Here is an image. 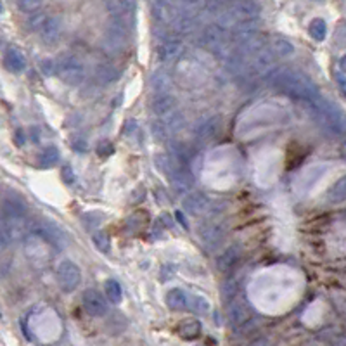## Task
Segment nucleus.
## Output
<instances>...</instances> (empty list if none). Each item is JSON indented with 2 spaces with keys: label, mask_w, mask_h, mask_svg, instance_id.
Masks as SVG:
<instances>
[{
  "label": "nucleus",
  "mask_w": 346,
  "mask_h": 346,
  "mask_svg": "<svg viewBox=\"0 0 346 346\" xmlns=\"http://www.w3.org/2000/svg\"><path fill=\"white\" fill-rule=\"evenodd\" d=\"M61 177L66 184H73V182H75V171H73V168L70 165H64L61 168Z\"/></svg>",
  "instance_id": "nucleus-45"
},
{
  "label": "nucleus",
  "mask_w": 346,
  "mask_h": 346,
  "mask_svg": "<svg viewBox=\"0 0 346 346\" xmlns=\"http://www.w3.org/2000/svg\"><path fill=\"white\" fill-rule=\"evenodd\" d=\"M179 9H177L175 4H170V2H156L153 4V16L156 17L159 23H163V25H173L175 19L179 17Z\"/></svg>",
  "instance_id": "nucleus-17"
},
{
  "label": "nucleus",
  "mask_w": 346,
  "mask_h": 346,
  "mask_svg": "<svg viewBox=\"0 0 346 346\" xmlns=\"http://www.w3.org/2000/svg\"><path fill=\"white\" fill-rule=\"evenodd\" d=\"M4 64L11 73H21L25 71L26 68V59L23 56L21 51H17V49H9L6 52V56H4Z\"/></svg>",
  "instance_id": "nucleus-21"
},
{
  "label": "nucleus",
  "mask_w": 346,
  "mask_h": 346,
  "mask_svg": "<svg viewBox=\"0 0 346 346\" xmlns=\"http://www.w3.org/2000/svg\"><path fill=\"white\" fill-rule=\"evenodd\" d=\"M151 111L158 116H166L171 111H175L177 107V99L175 95H171L170 92H161V94H154L151 97Z\"/></svg>",
  "instance_id": "nucleus-12"
},
{
  "label": "nucleus",
  "mask_w": 346,
  "mask_h": 346,
  "mask_svg": "<svg viewBox=\"0 0 346 346\" xmlns=\"http://www.w3.org/2000/svg\"><path fill=\"white\" fill-rule=\"evenodd\" d=\"M260 11H262V7L253 0H241V2H234L227 7V12L234 19L235 26L243 25V23H253V19L258 17Z\"/></svg>",
  "instance_id": "nucleus-6"
},
{
  "label": "nucleus",
  "mask_w": 346,
  "mask_h": 346,
  "mask_svg": "<svg viewBox=\"0 0 346 346\" xmlns=\"http://www.w3.org/2000/svg\"><path fill=\"white\" fill-rule=\"evenodd\" d=\"M171 187L177 194H187L190 187H192V177L184 170H180L175 177L171 179Z\"/></svg>",
  "instance_id": "nucleus-26"
},
{
  "label": "nucleus",
  "mask_w": 346,
  "mask_h": 346,
  "mask_svg": "<svg viewBox=\"0 0 346 346\" xmlns=\"http://www.w3.org/2000/svg\"><path fill=\"white\" fill-rule=\"evenodd\" d=\"M313 115L326 128H329L334 134H343L346 130V118L334 104L326 101L324 97H318L317 101L310 102Z\"/></svg>",
  "instance_id": "nucleus-2"
},
{
  "label": "nucleus",
  "mask_w": 346,
  "mask_h": 346,
  "mask_svg": "<svg viewBox=\"0 0 346 346\" xmlns=\"http://www.w3.org/2000/svg\"><path fill=\"white\" fill-rule=\"evenodd\" d=\"M163 123L166 125L168 132H177V130H180L182 126L185 125V116L182 115L180 111H177V109H175V111H171L170 115L165 116Z\"/></svg>",
  "instance_id": "nucleus-30"
},
{
  "label": "nucleus",
  "mask_w": 346,
  "mask_h": 346,
  "mask_svg": "<svg viewBox=\"0 0 346 346\" xmlns=\"http://www.w3.org/2000/svg\"><path fill=\"white\" fill-rule=\"evenodd\" d=\"M168 128H166V125L163 121H154L153 123V135H154V139L156 140H159V142H163V140H166L168 139Z\"/></svg>",
  "instance_id": "nucleus-37"
},
{
  "label": "nucleus",
  "mask_w": 346,
  "mask_h": 346,
  "mask_svg": "<svg viewBox=\"0 0 346 346\" xmlns=\"http://www.w3.org/2000/svg\"><path fill=\"white\" fill-rule=\"evenodd\" d=\"M81 303L89 315L92 317H104L107 313V299L95 289H86L83 296H81Z\"/></svg>",
  "instance_id": "nucleus-10"
},
{
  "label": "nucleus",
  "mask_w": 346,
  "mask_h": 346,
  "mask_svg": "<svg viewBox=\"0 0 346 346\" xmlns=\"http://www.w3.org/2000/svg\"><path fill=\"white\" fill-rule=\"evenodd\" d=\"M92 241H94L95 248H97L99 251H102V253H109V251H111V241H109V235L104 230L95 232Z\"/></svg>",
  "instance_id": "nucleus-36"
},
{
  "label": "nucleus",
  "mask_w": 346,
  "mask_h": 346,
  "mask_svg": "<svg viewBox=\"0 0 346 346\" xmlns=\"http://www.w3.org/2000/svg\"><path fill=\"white\" fill-rule=\"evenodd\" d=\"M227 42H229V35L218 25L208 26V28H204L201 31V35H199V44L213 52H220L227 45Z\"/></svg>",
  "instance_id": "nucleus-9"
},
{
  "label": "nucleus",
  "mask_w": 346,
  "mask_h": 346,
  "mask_svg": "<svg viewBox=\"0 0 346 346\" xmlns=\"http://www.w3.org/2000/svg\"><path fill=\"white\" fill-rule=\"evenodd\" d=\"M40 165H42L44 168H51L54 166L56 163L59 161V149L54 147V145H51V147H45L44 153L40 154Z\"/></svg>",
  "instance_id": "nucleus-34"
},
{
  "label": "nucleus",
  "mask_w": 346,
  "mask_h": 346,
  "mask_svg": "<svg viewBox=\"0 0 346 346\" xmlns=\"http://www.w3.org/2000/svg\"><path fill=\"white\" fill-rule=\"evenodd\" d=\"M189 299H190L189 294L184 289H171L166 293L165 301L168 308H171V310H182V308H187Z\"/></svg>",
  "instance_id": "nucleus-22"
},
{
  "label": "nucleus",
  "mask_w": 346,
  "mask_h": 346,
  "mask_svg": "<svg viewBox=\"0 0 346 346\" xmlns=\"http://www.w3.org/2000/svg\"><path fill=\"white\" fill-rule=\"evenodd\" d=\"M121 70L115 64H102L97 68V73H95V78L101 85H109L113 81H116L120 78Z\"/></svg>",
  "instance_id": "nucleus-23"
},
{
  "label": "nucleus",
  "mask_w": 346,
  "mask_h": 346,
  "mask_svg": "<svg viewBox=\"0 0 346 346\" xmlns=\"http://www.w3.org/2000/svg\"><path fill=\"white\" fill-rule=\"evenodd\" d=\"M199 25V12L196 9H187V11L180 12L179 17L173 23V30L177 33H189L198 28Z\"/></svg>",
  "instance_id": "nucleus-16"
},
{
  "label": "nucleus",
  "mask_w": 346,
  "mask_h": 346,
  "mask_svg": "<svg viewBox=\"0 0 346 346\" xmlns=\"http://www.w3.org/2000/svg\"><path fill=\"white\" fill-rule=\"evenodd\" d=\"M251 346H268V339H258Z\"/></svg>",
  "instance_id": "nucleus-48"
},
{
  "label": "nucleus",
  "mask_w": 346,
  "mask_h": 346,
  "mask_svg": "<svg viewBox=\"0 0 346 346\" xmlns=\"http://www.w3.org/2000/svg\"><path fill=\"white\" fill-rule=\"evenodd\" d=\"M40 68H42V73L47 76H51L56 73V61H52V59H45V61L40 62Z\"/></svg>",
  "instance_id": "nucleus-42"
},
{
  "label": "nucleus",
  "mask_w": 346,
  "mask_h": 346,
  "mask_svg": "<svg viewBox=\"0 0 346 346\" xmlns=\"http://www.w3.org/2000/svg\"><path fill=\"white\" fill-rule=\"evenodd\" d=\"M11 243V239H9V235L6 234V230L0 227V249H4L6 246Z\"/></svg>",
  "instance_id": "nucleus-46"
},
{
  "label": "nucleus",
  "mask_w": 346,
  "mask_h": 346,
  "mask_svg": "<svg viewBox=\"0 0 346 346\" xmlns=\"http://www.w3.org/2000/svg\"><path fill=\"white\" fill-rule=\"evenodd\" d=\"M104 293H106V298L111 303H120L123 298V291L120 282L115 279H107L104 282Z\"/></svg>",
  "instance_id": "nucleus-29"
},
{
  "label": "nucleus",
  "mask_w": 346,
  "mask_h": 346,
  "mask_svg": "<svg viewBox=\"0 0 346 346\" xmlns=\"http://www.w3.org/2000/svg\"><path fill=\"white\" fill-rule=\"evenodd\" d=\"M168 85H170V75L165 70H158L156 73H153L151 76V86L156 94L166 92Z\"/></svg>",
  "instance_id": "nucleus-28"
},
{
  "label": "nucleus",
  "mask_w": 346,
  "mask_h": 346,
  "mask_svg": "<svg viewBox=\"0 0 346 346\" xmlns=\"http://www.w3.org/2000/svg\"><path fill=\"white\" fill-rule=\"evenodd\" d=\"M338 85H339V90L344 94V97H346V78H343V76H338Z\"/></svg>",
  "instance_id": "nucleus-47"
},
{
  "label": "nucleus",
  "mask_w": 346,
  "mask_h": 346,
  "mask_svg": "<svg viewBox=\"0 0 346 346\" xmlns=\"http://www.w3.org/2000/svg\"><path fill=\"white\" fill-rule=\"evenodd\" d=\"M0 9H2V6H0Z\"/></svg>",
  "instance_id": "nucleus-51"
},
{
  "label": "nucleus",
  "mask_w": 346,
  "mask_h": 346,
  "mask_svg": "<svg viewBox=\"0 0 346 346\" xmlns=\"http://www.w3.org/2000/svg\"><path fill=\"white\" fill-rule=\"evenodd\" d=\"M128 31L130 28L125 16H115L104 33V47L113 54L125 51V47L128 45Z\"/></svg>",
  "instance_id": "nucleus-3"
},
{
  "label": "nucleus",
  "mask_w": 346,
  "mask_h": 346,
  "mask_svg": "<svg viewBox=\"0 0 346 346\" xmlns=\"http://www.w3.org/2000/svg\"><path fill=\"white\" fill-rule=\"evenodd\" d=\"M42 4L36 2V0H21V2H17V7L21 9V11L28 12V14H33V11H36Z\"/></svg>",
  "instance_id": "nucleus-40"
},
{
  "label": "nucleus",
  "mask_w": 346,
  "mask_h": 346,
  "mask_svg": "<svg viewBox=\"0 0 346 346\" xmlns=\"http://www.w3.org/2000/svg\"><path fill=\"white\" fill-rule=\"evenodd\" d=\"M192 310L198 312V313H206L209 310V303L206 298H203V296H196V298H192Z\"/></svg>",
  "instance_id": "nucleus-39"
},
{
  "label": "nucleus",
  "mask_w": 346,
  "mask_h": 346,
  "mask_svg": "<svg viewBox=\"0 0 346 346\" xmlns=\"http://www.w3.org/2000/svg\"><path fill=\"white\" fill-rule=\"evenodd\" d=\"M97 153H99V156H109V154L115 153V147H113V144L109 142V140H102L97 147Z\"/></svg>",
  "instance_id": "nucleus-44"
},
{
  "label": "nucleus",
  "mask_w": 346,
  "mask_h": 346,
  "mask_svg": "<svg viewBox=\"0 0 346 346\" xmlns=\"http://www.w3.org/2000/svg\"><path fill=\"white\" fill-rule=\"evenodd\" d=\"M182 51H184V45H182L179 40L166 38V40H163V42L158 44L156 57L161 62H171V61H175V59H179L182 56Z\"/></svg>",
  "instance_id": "nucleus-14"
},
{
  "label": "nucleus",
  "mask_w": 346,
  "mask_h": 346,
  "mask_svg": "<svg viewBox=\"0 0 346 346\" xmlns=\"http://www.w3.org/2000/svg\"><path fill=\"white\" fill-rule=\"evenodd\" d=\"M81 272L71 260H62L57 265V282L64 293H71L80 286Z\"/></svg>",
  "instance_id": "nucleus-5"
},
{
  "label": "nucleus",
  "mask_w": 346,
  "mask_h": 346,
  "mask_svg": "<svg viewBox=\"0 0 346 346\" xmlns=\"http://www.w3.org/2000/svg\"><path fill=\"white\" fill-rule=\"evenodd\" d=\"M239 260H241V246H230V248H227L225 251L217 258V267L218 270L222 272H229L237 265Z\"/></svg>",
  "instance_id": "nucleus-19"
},
{
  "label": "nucleus",
  "mask_w": 346,
  "mask_h": 346,
  "mask_svg": "<svg viewBox=\"0 0 346 346\" xmlns=\"http://www.w3.org/2000/svg\"><path fill=\"white\" fill-rule=\"evenodd\" d=\"M249 317L248 307H246L244 301H234L229 307V322L232 326H239L244 324Z\"/></svg>",
  "instance_id": "nucleus-24"
},
{
  "label": "nucleus",
  "mask_w": 346,
  "mask_h": 346,
  "mask_svg": "<svg viewBox=\"0 0 346 346\" xmlns=\"http://www.w3.org/2000/svg\"><path fill=\"white\" fill-rule=\"evenodd\" d=\"M235 291H237V284H235L234 280H227L225 286H224V293H222V294H224V299L229 301L232 296L235 294Z\"/></svg>",
  "instance_id": "nucleus-43"
},
{
  "label": "nucleus",
  "mask_w": 346,
  "mask_h": 346,
  "mask_svg": "<svg viewBox=\"0 0 346 346\" xmlns=\"http://www.w3.org/2000/svg\"><path fill=\"white\" fill-rule=\"evenodd\" d=\"M275 62V56L272 54L270 49H263L253 57V66L256 71H268Z\"/></svg>",
  "instance_id": "nucleus-25"
},
{
  "label": "nucleus",
  "mask_w": 346,
  "mask_h": 346,
  "mask_svg": "<svg viewBox=\"0 0 346 346\" xmlns=\"http://www.w3.org/2000/svg\"><path fill=\"white\" fill-rule=\"evenodd\" d=\"M343 154H344V158H346V144L343 145Z\"/></svg>",
  "instance_id": "nucleus-50"
},
{
  "label": "nucleus",
  "mask_w": 346,
  "mask_h": 346,
  "mask_svg": "<svg viewBox=\"0 0 346 346\" xmlns=\"http://www.w3.org/2000/svg\"><path fill=\"white\" fill-rule=\"evenodd\" d=\"M71 147L75 149L76 153L83 154V153H86V149H89V142H86V139H83V137H75L71 140Z\"/></svg>",
  "instance_id": "nucleus-41"
},
{
  "label": "nucleus",
  "mask_w": 346,
  "mask_h": 346,
  "mask_svg": "<svg viewBox=\"0 0 346 346\" xmlns=\"http://www.w3.org/2000/svg\"><path fill=\"white\" fill-rule=\"evenodd\" d=\"M2 217H7V218H19V220H25L26 217V204L25 201L19 198V196L16 194H11V196H6V198L2 199Z\"/></svg>",
  "instance_id": "nucleus-13"
},
{
  "label": "nucleus",
  "mask_w": 346,
  "mask_h": 346,
  "mask_svg": "<svg viewBox=\"0 0 346 346\" xmlns=\"http://www.w3.org/2000/svg\"><path fill=\"white\" fill-rule=\"evenodd\" d=\"M270 51L274 56L286 57V56H291V54L294 52V47L289 42H286V40H275V42L270 45Z\"/></svg>",
  "instance_id": "nucleus-35"
},
{
  "label": "nucleus",
  "mask_w": 346,
  "mask_h": 346,
  "mask_svg": "<svg viewBox=\"0 0 346 346\" xmlns=\"http://www.w3.org/2000/svg\"><path fill=\"white\" fill-rule=\"evenodd\" d=\"M40 38L44 40V44L52 45L56 44L62 35V21L57 16H47L42 25V28L38 31Z\"/></svg>",
  "instance_id": "nucleus-11"
},
{
  "label": "nucleus",
  "mask_w": 346,
  "mask_h": 346,
  "mask_svg": "<svg viewBox=\"0 0 346 346\" xmlns=\"http://www.w3.org/2000/svg\"><path fill=\"white\" fill-rule=\"evenodd\" d=\"M308 33L313 40H317V42H322V40L326 38L327 35V26H326V21L324 19H313L310 25H308Z\"/></svg>",
  "instance_id": "nucleus-32"
},
{
  "label": "nucleus",
  "mask_w": 346,
  "mask_h": 346,
  "mask_svg": "<svg viewBox=\"0 0 346 346\" xmlns=\"http://www.w3.org/2000/svg\"><path fill=\"white\" fill-rule=\"evenodd\" d=\"M267 81L270 83L274 89H277L279 92L291 95L294 99L299 101H308L313 102L320 97L317 86L312 83L310 78L303 75L299 71H294L291 68H279V70H272L268 71V75L265 76Z\"/></svg>",
  "instance_id": "nucleus-1"
},
{
  "label": "nucleus",
  "mask_w": 346,
  "mask_h": 346,
  "mask_svg": "<svg viewBox=\"0 0 346 346\" xmlns=\"http://www.w3.org/2000/svg\"><path fill=\"white\" fill-rule=\"evenodd\" d=\"M179 332L184 339H194L201 332V324L198 320H187L179 327Z\"/></svg>",
  "instance_id": "nucleus-31"
},
{
  "label": "nucleus",
  "mask_w": 346,
  "mask_h": 346,
  "mask_svg": "<svg viewBox=\"0 0 346 346\" xmlns=\"http://www.w3.org/2000/svg\"><path fill=\"white\" fill-rule=\"evenodd\" d=\"M225 225L220 224V222H203L198 229V235L201 239V243L206 246V248H217V246L222 244V241L225 237Z\"/></svg>",
  "instance_id": "nucleus-8"
},
{
  "label": "nucleus",
  "mask_w": 346,
  "mask_h": 346,
  "mask_svg": "<svg viewBox=\"0 0 346 346\" xmlns=\"http://www.w3.org/2000/svg\"><path fill=\"white\" fill-rule=\"evenodd\" d=\"M45 17H47V14H44V12H33L30 17H28V26L31 31H40V28H42Z\"/></svg>",
  "instance_id": "nucleus-38"
},
{
  "label": "nucleus",
  "mask_w": 346,
  "mask_h": 346,
  "mask_svg": "<svg viewBox=\"0 0 346 346\" xmlns=\"http://www.w3.org/2000/svg\"><path fill=\"white\" fill-rule=\"evenodd\" d=\"M209 206H211V199L204 192H192L185 196L184 199V209L192 213V215H199V213L208 211Z\"/></svg>",
  "instance_id": "nucleus-15"
},
{
  "label": "nucleus",
  "mask_w": 346,
  "mask_h": 346,
  "mask_svg": "<svg viewBox=\"0 0 346 346\" xmlns=\"http://www.w3.org/2000/svg\"><path fill=\"white\" fill-rule=\"evenodd\" d=\"M56 75H59L66 85L76 86L85 78V66L73 54H62L56 59Z\"/></svg>",
  "instance_id": "nucleus-4"
},
{
  "label": "nucleus",
  "mask_w": 346,
  "mask_h": 346,
  "mask_svg": "<svg viewBox=\"0 0 346 346\" xmlns=\"http://www.w3.org/2000/svg\"><path fill=\"white\" fill-rule=\"evenodd\" d=\"M327 201L331 204H339L346 201V175L339 179L327 192Z\"/></svg>",
  "instance_id": "nucleus-27"
},
{
  "label": "nucleus",
  "mask_w": 346,
  "mask_h": 346,
  "mask_svg": "<svg viewBox=\"0 0 346 346\" xmlns=\"http://www.w3.org/2000/svg\"><path fill=\"white\" fill-rule=\"evenodd\" d=\"M339 68H341V71H344V73H346V56L341 57V61H339Z\"/></svg>",
  "instance_id": "nucleus-49"
},
{
  "label": "nucleus",
  "mask_w": 346,
  "mask_h": 346,
  "mask_svg": "<svg viewBox=\"0 0 346 346\" xmlns=\"http://www.w3.org/2000/svg\"><path fill=\"white\" fill-rule=\"evenodd\" d=\"M106 7L113 16H125L130 9H134V4L126 2V0H111L106 4Z\"/></svg>",
  "instance_id": "nucleus-33"
},
{
  "label": "nucleus",
  "mask_w": 346,
  "mask_h": 346,
  "mask_svg": "<svg viewBox=\"0 0 346 346\" xmlns=\"http://www.w3.org/2000/svg\"><path fill=\"white\" fill-rule=\"evenodd\" d=\"M30 232L54 246H61L64 243V232L54 224L52 220H38L30 224Z\"/></svg>",
  "instance_id": "nucleus-7"
},
{
  "label": "nucleus",
  "mask_w": 346,
  "mask_h": 346,
  "mask_svg": "<svg viewBox=\"0 0 346 346\" xmlns=\"http://www.w3.org/2000/svg\"><path fill=\"white\" fill-rule=\"evenodd\" d=\"M154 165L161 173H165L168 179H173V177L179 173L182 168H180V163L177 161L175 158L170 156V154H158L156 158H154Z\"/></svg>",
  "instance_id": "nucleus-20"
},
{
  "label": "nucleus",
  "mask_w": 346,
  "mask_h": 346,
  "mask_svg": "<svg viewBox=\"0 0 346 346\" xmlns=\"http://www.w3.org/2000/svg\"><path fill=\"white\" fill-rule=\"evenodd\" d=\"M220 132V118L213 116L204 120L203 123H199V126L196 128V139L199 142H208V140L215 139Z\"/></svg>",
  "instance_id": "nucleus-18"
}]
</instances>
